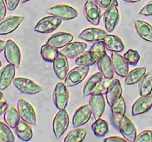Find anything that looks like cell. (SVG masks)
<instances>
[{
    "label": "cell",
    "mask_w": 152,
    "mask_h": 142,
    "mask_svg": "<svg viewBox=\"0 0 152 142\" xmlns=\"http://www.w3.org/2000/svg\"><path fill=\"white\" fill-rule=\"evenodd\" d=\"M111 62L114 72L120 77H126L129 72V64L123 56L117 52H113L111 54Z\"/></svg>",
    "instance_id": "ac0fdd59"
},
{
    "label": "cell",
    "mask_w": 152,
    "mask_h": 142,
    "mask_svg": "<svg viewBox=\"0 0 152 142\" xmlns=\"http://www.w3.org/2000/svg\"><path fill=\"white\" fill-rule=\"evenodd\" d=\"M98 60V57L93 52L88 51L83 53L81 55L77 56L75 59L76 64L78 66H87L90 67L94 64Z\"/></svg>",
    "instance_id": "4dcf8cb0"
},
{
    "label": "cell",
    "mask_w": 152,
    "mask_h": 142,
    "mask_svg": "<svg viewBox=\"0 0 152 142\" xmlns=\"http://www.w3.org/2000/svg\"><path fill=\"white\" fill-rule=\"evenodd\" d=\"M123 1L129 3H137V2H140V0H123Z\"/></svg>",
    "instance_id": "c3c4849f"
},
{
    "label": "cell",
    "mask_w": 152,
    "mask_h": 142,
    "mask_svg": "<svg viewBox=\"0 0 152 142\" xmlns=\"http://www.w3.org/2000/svg\"><path fill=\"white\" fill-rule=\"evenodd\" d=\"M87 48V44L81 41H71L59 50V53L68 59L77 58L84 53Z\"/></svg>",
    "instance_id": "5bb4252c"
},
{
    "label": "cell",
    "mask_w": 152,
    "mask_h": 142,
    "mask_svg": "<svg viewBox=\"0 0 152 142\" xmlns=\"http://www.w3.org/2000/svg\"><path fill=\"white\" fill-rule=\"evenodd\" d=\"M16 135L24 141H28L33 138L32 128L28 123L25 121H19L17 126L15 128Z\"/></svg>",
    "instance_id": "83f0119b"
},
{
    "label": "cell",
    "mask_w": 152,
    "mask_h": 142,
    "mask_svg": "<svg viewBox=\"0 0 152 142\" xmlns=\"http://www.w3.org/2000/svg\"><path fill=\"white\" fill-rule=\"evenodd\" d=\"M24 16H10L0 22V36H5L16 30L23 22Z\"/></svg>",
    "instance_id": "7c38bea8"
},
{
    "label": "cell",
    "mask_w": 152,
    "mask_h": 142,
    "mask_svg": "<svg viewBox=\"0 0 152 142\" xmlns=\"http://www.w3.org/2000/svg\"><path fill=\"white\" fill-rule=\"evenodd\" d=\"M102 77H103L102 74L100 72H98L92 75L89 78V79L86 81V84H85L84 87H83V96L84 97L91 96L94 92L98 84L102 81Z\"/></svg>",
    "instance_id": "4316f807"
},
{
    "label": "cell",
    "mask_w": 152,
    "mask_h": 142,
    "mask_svg": "<svg viewBox=\"0 0 152 142\" xmlns=\"http://www.w3.org/2000/svg\"><path fill=\"white\" fill-rule=\"evenodd\" d=\"M91 129L94 134L96 137H103L108 133L109 126L106 121L99 118L96 119V121L92 124Z\"/></svg>",
    "instance_id": "836d02e7"
},
{
    "label": "cell",
    "mask_w": 152,
    "mask_h": 142,
    "mask_svg": "<svg viewBox=\"0 0 152 142\" xmlns=\"http://www.w3.org/2000/svg\"><path fill=\"white\" fill-rule=\"evenodd\" d=\"M89 67L78 66L71 70L67 74L65 78V85L68 87H74L81 83L88 74Z\"/></svg>",
    "instance_id": "52a82bcc"
},
{
    "label": "cell",
    "mask_w": 152,
    "mask_h": 142,
    "mask_svg": "<svg viewBox=\"0 0 152 142\" xmlns=\"http://www.w3.org/2000/svg\"><path fill=\"white\" fill-rule=\"evenodd\" d=\"M111 83L110 79H102V81L99 82V84H98V86L96 87V90L94 92V94H100V95H105L106 94V92L108 90V87H109V84ZM92 93V94H93Z\"/></svg>",
    "instance_id": "f35d334b"
},
{
    "label": "cell",
    "mask_w": 152,
    "mask_h": 142,
    "mask_svg": "<svg viewBox=\"0 0 152 142\" xmlns=\"http://www.w3.org/2000/svg\"><path fill=\"white\" fill-rule=\"evenodd\" d=\"M68 58L59 53V56L53 61V70L56 77L61 80L65 79L67 74L69 72V64H68Z\"/></svg>",
    "instance_id": "ffe728a7"
},
{
    "label": "cell",
    "mask_w": 152,
    "mask_h": 142,
    "mask_svg": "<svg viewBox=\"0 0 152 142\" xmlns=\"http://www.w3.org/2000/svg\"><path fill=\"white\" fill-rule=\"evenodd\" d=\"M62 19L55 16H45L34 27V30L40 33H50L56 30L62 24Z\"/></svg>",
    "instance_id": "7a4b0ae2"
},
{
    "label": "cell",
    "mask_w": 152,
    "mask_h": 142,
    "mask_svg": "<svg viewBox=\"0 0 152 142\" xmlns=\"http://www.w3.org/2000/svg\"><path fill=\"white\" fill-rule=\"evenodd\" d=\"M126 101L123 97H120L115 103L111 106V113L113 120L116 125L118 127L122 118L125 116L126 113Z\"/></svg>",
    "instance_id": "cb8c5ba5"
},
{
    "label": "cell",
    "mask_w": 152,
    "mask_h": 142,
    "mask_svg": "<svg viewBox=\"0 0 152 142\" xmlns=\"http://www.w3.org/2000/svg\"><path fill=\"white\" fill-rule=\"evenodd\" d=\"M134 27L138 35L149 42H152V26L148 22L142 20L136 19L134 21Z\"/></svg>",
    "instance_id": "d4e9b609"
},
{
    "label": "cell",
    "mask_w": 152,
    "mask_h": 142,
    "mask_svg": "<svg viewBox=\"0 0 152 142\" xmlns=\"http://www.w3.org/2000/svg\"><path fill=\"white\" fill-rule=\"evenodd\" d=\"M123 57L129 64L132 65V66H135L137 64L140 59V55L139 52L137 50L130 49L126 53H124Z\"/></svg>",
    "instance_id": "8d00e7d4"
},
{
    "label": "cell",
    "mask_w": 152,
    "mask_h": 142,
    "mask_svg": "<svg viewBox=\"0 0 152 142\" xmlns=\"http://www.w3.org/2000/svg\"><path fill=\"white\" fill-rule=\"evenodd\" d=\"M74 39V36L66 32H58L53 34L48 38L47 44L57 49L64 47Z\"/></svg>",
    "instance_id": "d6986e66"
},
{
    "label": "cell",
    "mask_w": 152,
    "mask_h": 142,
    "mask_svg": "<svg viewBox=\"0 0 152 142\" xmlns=\"http://www.w3.org/2000/svg\"><path fill=\"white\" fill-rule=\"evenodd\" d=\"M8 106V104L7 102L1 101H0V115L4 113V112H5Z\"/></svg>",
    "instance_id": "bcb514c9"
},
{
    "label": "cell",
    "mask_w": 152,
    "mask_h": 142,
    "mask_svg": "<svg viewBox=\"0 0 152 142\" xmlns=\"http://www.w3.org/2000/svg\"><path fill=\"white\" fill-rule=\"evenodd\" d=\"M84 14L86 19L94 26L98 25L100 22V8L93 0L86 1L84 5Z\"/></svg>",
    "instance_id": "9c48e42d"
},
{
    "label": "cell",
    "mask_w": 152,
    "mask_h": 142,
    "mask_svg": "<svg viewBox=\"0 0 152 142\" xmlns=\"http://www.w3.org/2000/svg\"><path fill=\"white\" fill-rule=\"evenodd\" d=\"M7 13V6L4 0H0V22L4 19Z\"/></svg>",
    "instance_id": "7bdbcfd3"
},
{
    "label": "cell",
    "mask_w": 152,
    "mask_h": 142,
    "mask_svg": "<svg viewBox=\"0 0 152 142\" xmlns=\"http://www.w3.org/2000/svg\"><path fill=\"white\" fill-rule=\"evenodd\" d=\"M53 101L58 109H65L69 101V93L67 87L62 82H59L53 93Z\"/></svg>",
    "instance_id": "ba28073f"
},
{
    "label": "cell",
    "mask_w": 152,
    "mask_h": 142,
    "mask_svg": "<svg viewBox=\"0 0 152 142\" xmlns=\"http://www.w3.org/2000/svg\"><path fill=\"white\" fill-rule=\"evenodd\" d=\"M1 61H0V67H1Z\"/></svg>",
    "instance_id": "816d5d0a"
},
{
    "label": "cell",
    "mask_w": 152,
    "mask_h": 142,
    "mask_svg": "<svg viewBox=\"0 0 152 142\" xmlns=\"http://www.w3.org/2000/svg\"><path fill=\"white\" fill-rule=\"evenodd\" d=\"M4 57L8 64L13 65L16 68H19L21 64V52L19 46L13 40L6 41L4 50Z\"/></svg>",
    "instance_id": "8992f818"
},
{
    "label": "cell",
    "mask_w": 152,
    "mask_h": 142,
    "mask_svg": "<svg viewBox=\"0 0 152 142\" xmlns=\"http://www.w3.org/2000/svg\"><path fill=\"white\" fill-rule=\"evenodd\" d=\"M40 53L43 60L48 62H53L59 55V51H58L57 48L46 43L42 46Z\"/></svg>",
    "instance_id": "d6a6232c"
},
{
    "label": "cell",
    "mask_w": 152,
    "mask_h": 142,
    "mask_svg": "<svg viewBox=\"0 0 152 142\" xmlns=\"http://www.w3.org/2000/svg\"><path fill=\"white\" fill-rule=\"evenodd\" d=\"M30 1V0H21V1H22V3H25V2H27V1Z\"/></svg>",
    "instance_id": "f907efd6"
},
{
    "label": "cell",
    "mask_w": 152,
    "mask_h": 142,
    "mask_svg": "<svg viewBox=\"0 0 152 142\" xmlns=\"http://www.w3.org/2000/svg\"><path fill=\"white\" fill-rule=\"evenodd\" d=\"M87 132L85 129L76 127L74 130H71L65 136L64 141L65 142H81L86 138Z\"/></svg>",
    "instance_id": "e575fe53"
},
{
    "label": "cell",
    "mask_w": 152,
    "mask_h": 142,
    "mask_svg": "<svg viewBox=\"0 0 152 142\" xmlns=\"http://www.w3.org/2000/svg\"><path fill=\"white\" fill-rule=\"evenodd\" d=\"M103 42L105 44V48L111 52L120 53L124 50V44L123 41L115 35H107L104 38Z\"/></svg>",
    "instance_id": "484cf974"
},
{
    "label": "cell",
    "mask_w": 152,
    "mask_h": 142,
    "mask_svg": "<svg viewBox=\"0 0 152 142\" xmlns=\"http://www.w3.org/2000/svg\"><path fill=\"white\" fill-rule=\"evenodd\" d=\"M105 142H126V140L125 138L118 137V136H110V137L106 138L104 139Z\"/></svg>",
    "instance_id": "f6af8a7d"
},
{
    "label": "cell",
    "mask_w": 152,
    "mask_h": 142,
    "mask_svg": "<svg viewBox=\"0 0 152 142\" xmlns=\"http://www.w3.org/2000/svg\"><path fill=\"white\" fill-rule=\"evenodd\" d=\"M19 112L13 106H9L4 113V120L6 124L12 129H15L20 121Z\"/></svg>",
    "instance_id": "f1b7e54d"
},
{
    "label": "cell",
    "mask_w": 152,
    "mask_h": 142,
    "mask_svg": "<svg viewBox=\"0 0 152 142\" xmlns=\"http://www.w3.org/2000/svg\"><path fill=\"white\" fill-rule=\"evenodd\" d=\"M6 41H4V40L0 39V53L4 50V47H5Z\"/></svg>",
    "instance_id": "7dc6e473"
},
{
    "label": "cell",
    "mask_w": 152,
    "mask_h": 142,
    "mask_svg": "<svg viewBox=\"0 0 152 142\" xmlns=\"http://www.w3.org/2000/svg\"><path fill=\"white\" fill-rule=\"evenodd\" d=\"M91 115L92 111L89 105L86 104L79 107L73 115V127L76 128L86 124L89 121Z\"/></svg>",
    "instance_id": "2e32d148"
},
{
    "label": "cell",
    "mask_w": 152,
    "mask_h": 142,
    "mask_svg": "<svg viewBox=\"0 0 152 142\" xmlns=\"http://www.w3.org/2000/svg\"><path fill=\"white\" fill-rule=\"evenodd\" d=\"M89 106L95 119L101 118L105 109V101L103 95L91 94L89 99Z\"/></svg>",
    "instance_id": "9a60e30c"
},
{
    "label": "cell",
    "mask_w": 152,
    "mask_h": 142,
    "mask_svg": "<svg viewBox=\"0 0 152 142\" xmlns=\"http://www.w3.org/2000/svg\"><path fill=\"white\" fill-rule=\"evenodd\" d=\"M48 14L55 16L62 20H71L77 17L78 12L71 6L65 4H59L49 7L47 10Z\"/></svg>",
    "instance_id": "5b68a950"
},
{
    "label": "cell",
    "mask_w": 152,
    "mask_h": 142,
    "mask_svg": "<svg viewBox=\"0 0 152 142\" xmlns=\"http://www.w3.org/2000/svg\"><path fill=\"white\" fill-rule=\"evenodd\" d=\"M97 67L103 77L107 79H112L114 70L113 68L111 59L107 53L99 58L97 60Z\"/></svg>",
    "instance_id": "7402d4cb"
},
{
    "label": "cell",
    "mask_w": 152,
    "mask_h": 142,
    "mask_svg": "<svg viewBox=\"0 0 152 142\" xmlns=\"http://www.w3.org/2000/svg\"><path fill=\"white\" fill-rule=\"evenodd\" d=\"M145 73H146V68L142 67L132 70L130 72H128L125 78V83L128 85H132V84L139 83V81Z\"/></svg>",
    "instance_id": "1f68e13d"
},
{
    "label": "cell",
    "mask_w": 152,
    "mask_h": 142,
    "mask_svg": "<svg viewBox=\"0 0 152 142\" xmlns=\"http://www.w3.org/2000/svg\"><path fill=\"white\" fill-rule=\"evenodd\" d=\"M140 15L145 16H152V0L148 1L139 12Z\"/></svg>",
    "instance_id": "b9f144b4"
},
{
    "label": "cell",
    "mask_w": 152,
    "mask_h": 142,
    "mask_svg": "<svg viewBox=\"0 0 152 142\" xmlns=\"http://www.w3.org/2000/svg\"><path fill=\"white\" fill-rule=\"evenodd\" d=\"M17 110L20 118L31 125L37 124V115L34 106L25 99H19L17 101Z\"/></svg>",
    "instance_id": "277c9868"
},
{
    "label": "cell",
    "mask_w": 152,
    "mask_h": 142,
    "mask_svg": "<svg viewBox=\"0 0 152 142\" xmlns=\"http://www.w3.org/2000/svg\"><path fill=\"white\" fill-rule=\"evenodd\" d=\"M21 0H4L7 8L9 10H14L17 7Z\"/></svg>",
    "instance_id": "ee69618b"
},
{
    "label": "cell",
    "mask_w": 152,
    "mask_h": 142,
    "mask_svg": "<svg viewBox=\"0 0 152 142\" xmlns=\"http://www.w3.org/2000/svg\"><path fill=\"white\" fill-rule=\"evenodd\" d=\"M106 30L96 28H88L83 30L80 34L79 38L80 39L89 42H96L103 41L104 38L108 35Z\"/></svg>",
    "instance_id": "4fadbf2b"
},
{
    "label": "cell",
    "mask_w": 152,
    "mask_h": 142,
    "mask_svg": "<svg viewBox=\"0 0 152 142\" xmlns=\"http://www.w3.org/2000/svg\"><path fill=\"white\" fill-rule=\"evenodd\" d=\"M90 51L93 52L95 55H96L98 59L103 56V55H105L106 52H105V46L103 41H99L95 42L91 47Z\"/></svg>",
    "instance_id": "74e56055"
},
{
    "label": "cell",
    "mask_w": 152,
    "mask_h": 142,
    "mask_svg": "<svg viewBox=\"0 0 152 142\" xmlns=\"http://www.w3.org/2000/svg\"><path fill=\"white\" fill-rule=\"evenodd\" d=\"M123 89L120 80L116 78L111 81L106 92V100L110 106L121 97Z\"/></svg>",
    "instance_id": "603a6c76"
},
{
    "label": "cell",
    "mask_w": 152,
    "mask_h": 142,
    "mask_svg": "<svg viewBox=\"0 0 152 142\" xmlns=\"http://www.w3.org/2000/svg\"><path fill=\"white\" fill-rule=\"evenodd\" d=\"M119 130L123 138L126 139L128 141H135L137 138V130L134 124L132 121L129 117L125 115L120 121L118 126Z\"/></svg>",
    "instance_id": "30bf717a"
},
{
    "label": "cell",
    "mask_w": 152,
    "mask_h": 142,
    "mask_svg": "<svg viewBox=\"0 0 152 142\" xmlns=\"http://www.w3.org/2000/svg\"><path fill=\"white\" fill-rule=\"evenodd\" d=\"M15 141L14 135L7 124L0 121V142H13Z\"/></svg>",
    "instance_id": "d590c367"
},
{
    "label": "cell",
    "mask_w": 152,
    "mask_h": 142,
    "mask_svg": "<svg viewBox=\"0 0 152 142\" xmlns=\"http://www.w3.org/2000/svg\"><path fill=\"white\" fill-rule=\"evenodd\" d=\"M119 20H120V12L117 6L113 5L109 8L106 9L104 13L103 21L107 32H112L118 24Z\"/></svg>",
    "instance_id": "8fae6325"
},
{
    "label": "cell",
    "mask_w": 152,
    "mask_h": 142,
    "mask_svg": "<svg viewBox=\"0 0 152 142\" xmlns=\"http://www.w3.org/2000/svg\"><path fill=\"white\" fill-rule=\"evenodd\" d=\"M13 85L23 94L34 95L42 90V87L35 81L25 77H16L13 81Z\"/></svg>",
    "instance_id": "3957f363"
},
{
    "label": "cell",
    "mask_w": 152,
    "mask_h": 142,
    "mask_svg": "<svg viewBox=\"0 0 152 142\" xmlns=\"http://www.w3.org/2000/svg\"><path fill=\"white\" fill-rule=\"evenodd\" d=\"M99 7L103 9H108L113 5L118 6L117 0H93Z\"/></svg>",
    "instance_id": "60d3db41"
},
{
    "label": "cell",
    "mask_w": 152,
    "mask_h": 142,
    "mask_svg": "<svg viewBox=\"0 0 152 142\" xmlns=\"http://www.w3.org/2000/svg\"><path fill=\"white\" fill-rule=\"evenodd\" d=\"M70 119L68 112L65 109H59V112L56 114L53 120V131L55 138L59 139L69 126Z\"/></svg>",
    "instance_id": "6da1fadb"
},
{
    "label": "cell",
    "mask_w": 152,
    "mask_h": 142,
    "mask_svg": "<svg viewBox=\"0 0 152 142\" xmlns=\"http://www.w3.org/2000/svg\"><path fill=\"white\" fill-rule=\"evenodd\" d=\"M139 91L141 96L151 95L152 92V71L145 73L139 81Z\"/></svg>",
    "instance_id": "f546056e"
},
{
    "label": "cell",
    "mask_w": 152,
    "mask_h": 142,
    "mask_svg": "<svg viewBox=\"0 0 152 142\" xmlns=\"http://www.w3.org/2000/svg\"><path fill=\"white\" fill-rule=\"evenodd\" d=\"M3 96H4V94H3V93L1 91H0V101H1V100H2L3 99Z\"/></svg>",
    "instance_id": "681fc988"
},
{
    "label": "cell",
    "mask_w": 152,
    "mask_h": 142,
    "mask_svg": "<svg viewBox=\"0 0 152 142\" xmlns=\"http://www.w3.org/2000/svg\"><path fill=\"white\" fill-rule=\"evenodd\" d=\"M152 107V95L140 96L133 104L132 115L133 116L145 113Z\"/></svg>",
    "instance_id": "e0dca14e"
},
{
    "label": "cell",
    "mask_w": 152,
    "mask_h": 142,
    "mask_svg": "<svg viewBox=\"0 0 152 142\" xmlns=\"http://www.w3.org/2000/svg\"><path fill=\"white\" fill-rule=\"evenodd\" d=\"M135 141L137 142H151L152 141V130H145L141 132L137 135Z\"/></svg>",
    "instance_id": "ab89813d"
},
{
    "label": "cell",
    "mask_w": 152,
    "mask_h": 142,
    "mask_svg": "<svg viewBox=\"0 0 152 142\" xmlns=\"http://www.w3.org/2000/svg\"><path fill=\"white\" fill-rule=\"evenodd\" d=\"M16 74V67L8 64L0 71V90H4L11 84Z\"/></svg>",
    "instance_id": "44dd1931"
}]
</instances>
